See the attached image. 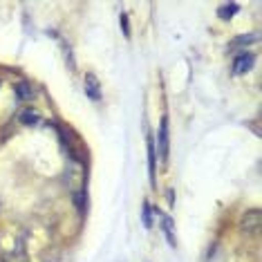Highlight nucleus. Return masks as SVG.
<instances>
[{
  "instance_id": "1",
  "label": "nucleus",
  "mask_w": 262,
  "mask_h": 262,
  "mask_svg": "<svg viewBox=\"0 0 262 262\" xmlns=\"http://www.w3.org/2000/svg\"><path fill=\"white\" fill-rule=\"evenodd\" d=\"M240 229L244 233H255V231H260V211H247L240 220Z\"/></svg>"
},
{
  "instance_id": "2",
  "label": "nucleus",
  "mask_w": 262,
  "mask_h": 262,
  "mask_svg": "<svg viewBox=\"0 0 262 262\" xmlns=\"http://www.w3.org/2000/svg\"><path fill=\"white\" fill-rule=\"evenodd\" d=\"M159 157L164 164L168 162V117H164L159 126Z\"/></svg>"
},
{
  "instance_id": "3",
  "label": "nucleus",
  "mask_w": 262,
  "mask_h": 262,
  "mask_svg": "<svg viewBox=\"0 0 262 262\" xmlns=\"http://www.w3.org/2000/svg\"><path fill=\"white\" fill-rule=\"evenodd\" d=\"M255 61V56L251 54V52H244V54H240L233 61V72L235 74H244V72H249L251 70V65Z\"/></svg>"
},
{
  "instance_id": "4",
  "label": "nucleus",
  "mask_w": 262,
  "mask_h": 262,
  "mask_svg": "<svg viewBox=\"0 0 262 262\" xmlns=\"http://www.w3.org/2000/svg\"><path fill=\"white\" fill-rule=\"evenodd\" d=\"M85 92H88V97H90L92 101L101 99V83H99V79L94 74L85 76Z\"/></svg>"
},
{
  "instance_id": "5",
  "label": "nucleus",
  "mask_w": 262,
  "mask_h": 262,
  "mask_svg": "<svg viewBox=\"0 0 262 262\" xmlns=\"http://www.w3.org/2000/svg\"><path fill=\"white\" fill-rule=\"evenodd\" d=\"M237 11H240V5L231 3V5H222V7L217 9V14H220V18H231V16L237 14Z\"/></svg>"
},
{
  "instance_id": "6",
  "label": "nucleus",
  "mask_w": 262,
  "mask_h": 262,
  "mask_svg": "<svg viewBox=\"0 0 262 262\" xmlns=\"http://www.w3.org/2000/svg\"><path fill=\"white\" fill-rule=\"evenodd\" d=\"M148 166H150V182L155 184V144L148 137Z\"/></svg>"
},
{
  "instance_id": "7",
  "label": "nucleus",
  "mask_w": 262,
  "mask_h": 262,
  "mask_svg": "<svg viewBox=\"0 0 262 262\" xmlns=\"http://www.w3.org/2000/svg\"><path fill=\"white\" fill-rule=\"evenodd\" d=\"M162 224H164V233L168 237V242L175 247V235H172V220L168 215H162Z\"/></svg>"
},
{
  "instance_id": "8",
  "label": "nucleus",
  "mask_w": 262,
  "mask_h": 262,
  "mask_svg": "<svg viewBox=\"0 0 262 262\" xmlns=\"http://www.w3.org/2000/svg\"><path fill=\"white\" fill-rule=\"evenodd\" d=\"M16 92H18V97H20V99H25V97H32V88H29L27 83H20V85L16 88Z\"/></svg>"
},
{
  "instance_id": "9",
  "label": "nucleus",
  "mask_w": 262,
  "mask_h": 262,
  "mask_svg": "<svg viewBox=\"0 0 262 262\" xmlns=\"http://www.w3.org/2000/svg\"><path fill=\"white\" fill-rule=\"evenodd\" d=\"M36 121V112H32V110H27L25 115H23V123H25V126H32V123Z\"/></svg>"
},
{
  "instance_id": "10",
  "label": "nucleus",
  "mask_w": 262,
  "mask_h": 262,
  "mask_svg": "<svg viewBox=\"0 0 262 262\" xmlns=\"http://www.w3.org/2000/svg\"><path fill=\"white\" fill-rule=\"evenodd\" d=\"M144 226L150 229V204L148 202H144Z\"/></svg>"
},
{
  "instance_id": "11",
  "label": "nucleus",
  "mask_w": 262,
  "mask_h": 262,
  "mask_svg": "<svg viewBox=\"0 0 262 262\" xmlns=\"http://www.w3.org/2000/svg\"><path fill=\"white\" fill-rule=\"evenodd\" d=\"M253 40H258V36H240L237 40H233V45H249Z\"/></svg>"
},
{
  "instance_id": "12",
  "label": "nucleus",
  "mask_w": 262,
  "mask_h": 262,
  "mask_svg": "<svg viewBox=\"0 0 262 262\" xmlns=\"http://www.w3.org/2000/svg\"><path fill=\"white\" fill-rule=\"evenodd\" d=\"M121 25H123V32H126V36H130V27H128V18H126V14H121Z\"/></svg>"
}]
</instances>
